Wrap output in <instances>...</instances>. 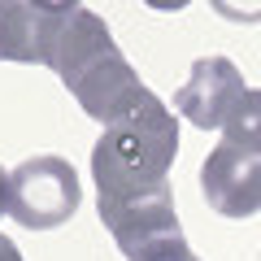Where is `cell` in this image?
<instances>
[{
	"label": "cell",
	"instance_id": "6da1fadb",
	"mask_svg": "<svg viewBox=\"0 0 261 261\" xmlns=\"http://www.w3.org/2000/svg\"><path fill=\"white\" fill-rule=\"evenodd\" d=\"M48 70H57V79L83 105V113L96 118L100 126H113L152 100V92L140 83V74L130 70L122 48L113 44L105 18L83 9V5H74Z\"/></svg>",
	"mask_w": 261,
	"mask_h": 261
},
{
	"label": "cell",
	"instance_id": "7a4b0ae2",
	"mask_svg": "<svg viewBox=\"0 0 261 261\" xmlns=\"http://www.w3.org/2000/svg\"><path fill=\"white\" fill-rule=\"evenodd\" d=\"M178 157V118L161 96H152L140 113L105 126L92 148L96 205L130 200L170 183V166Z\"/></svg>",
	"mask_w": 261,
	"mask_h": 261
},
{
	"label": "cell",
	"instance_id": "3957f363",
	"mask_svg": "<svg viewBox=\"0 0 261 261\" xmlns=\"http://www.w3.org/2000/svg\"><path fill=\"white\" fill-rule=\"evenodd\" d=\"M79 200H83L79 170L65 157L39 152L9 170V218L27 231H53L70 222Z\"/></svg>",
	"mask_w": 261,
	"mask_h": 261
},
{
	"label": "cell",
	"instance_id": "277c9868",
	"mask_svg": "<svg viewBox=\"0 0 261 261\" xmlns=\"http://www.w3.org/2000/svg\"><path fill=\"white\" fill-rule=\"evenodd\" d=\"M105 231L113 235L118 252L126 261H140L148 248H157L161 240H178L183 226H178L174 214V192L157 187V192H144V196H130V200H109V205H96Z\"/></svg>",
	"mask_w": 261,
	"mask_h": 261
},
{
	"label": "cell",
	"instance_id": "5b68a950",
	"mask_svg": "<svg viewBox=\"0 0 261 261\" xmlns=\"http://www.w3.org/2000/svg\"><path fill=\"white\" fill-rule=\"evenodd\" d=\"M74 13L70 5H39V0H0V61L53 65L57 39Z\"/></svg>",
	"mask_w": 261,
	"mask_h": 261
},
{
	"label": "cell",
	"instance_id": "8992f818",
	"mask_svg": "<svg viewBox=\"0 0 261 261\" xmlns=\"http://www.w3.org/2000/svg\"><path fill=\"white\" fill-rule=\"evenodd\" d=\"M244 92H248V87H244V74L235 70L231 57H200L170 105H174V113L187 118L192 126L214 130V126L226 122V113L235 109V100H240Z\"/></svg>",
	"mask_w": 261,
	"mask_h": 261
},
{
	"label": "cell",
	"instance_id": "52a82bcc",
	"mask_svg": "<svg viewBox=\"0 0 261 261\" xmlns=\"http://www.w3.org/2000/svg\"><path fill=\"white\" fill-rule=\"evenodd\" d=\"M200 196L222 218H252L261 209V161L218 144L200 166Z\"/></svg>",
	"mask_w": 261,
	"mask_h": 261
},
{
	"label": "cell",
	"instance_id": "ba28073f",
	"mask_svg": "<svg viewBox=\"0 0 261 261\" xmlns=\"http://www.w3.org/2000/svg\"><path fill=\"white\" fill-rule=\"evenodd\" d=\"M222 144H231V148H240V152H248V157L261 161V92L257 87H248L235 100V109L226 113Z\"/></svg>",
	"mask_w": 261,
	"mask_h": 261
},
{
	"label": "cell",
	"instance_id": "9c48e42d",
	"mask_svg": "<svg viewBox=\"0 0 261 261\" xmlns=\"http://www.w3.org/2000/svg\"><path fill=\"white\" fill-rule=\"evenodd\" d=\"M140 261H200V257H196V252L187 248V240L178 235V240H161L157 248H148Z\"/></svg>",
	"mask_w": 261,
	"mask_h": 261
},
{
	"label": "cell",
	"instance_id": "30bf717a",
	"mask_svg": "<svg viewBox=\"0 0 261 261\" xmlns=\"http://www.w3.org/2000/svg\"><path fill=\"white\" fill-rule=\"evenodd\" d=\"M0 261H22V252H18V244H13L9 235H0Z\"/></svg>",
	"mask_w": 261,
	"mask_h": 261
},
{
	"label": "cell",
	"instance_id": "8fae6325",
	"mask_svg": "<svg viewBox=\"0 0 261 261\" xmlns=\"http://www.w3.org/2000/svg\"><path fill=\"white\" fill-rule=\"evenodd\" d=\"M0 214H9V170L0 166Z\"/></svg>",
	"mask_w": 261,
	"mask_h": 261
}]
</instances>
